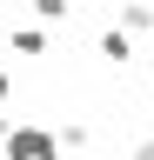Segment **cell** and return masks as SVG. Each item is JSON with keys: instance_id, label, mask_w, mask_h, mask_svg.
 Returning <instances> with one entry per match:
<instances>
[{"instance_id": "obj_10", "label": "cell", "mask_w": 154, "mask_h": 160, "mask_svg": "<svg viewBox=\"0 0 154 160\" xmlns=\"http://www.w3.org/2000/svg\"><path fill=\"white\" fill-rule=\"evenodd\" d=\"M54 160H67V153H54Z\"/></svg>"}, {"instance_id": "obj_6", "label": "cell", "mask_w": 154, "mask_h": 160, "mask_svg": "<svg viewBox=\"0 0 154 160\" xmlns=\"http://www.w3.org/2000/svg\"><path fill=\"white\" fill-rule=\"evenodd\" d=\"M61 147H67V153H81V147H87V127H81V120H67V127H61Z\"/></svg>"}, {"instance_id": "obj_2", "label": "cell", "mask_w": 154, "mask_h": 160, "mask_svg": "<svg viewBox=\"0 0 154 160\" xmlns=\"http://www.w3.org/2000/svg\"><path fill=\"white\" fill-rule=\"evenodd\" d=\"M101 60H107V67H127V60H134V33L127 27H107L101 33Z\"/></svg>"}, {"instance_id": "obj_4", "label": "cell", "mask_w": 154, "mask_h": 160, "mask_svg": "<svg viewBox=\"0 0 154 160\" xmlns=\"http://www.w3.org/2000/svg\"><path fill=\"white\" fill-rule=\"evenodd\" d=\"M13 53H47V27H13Z\"/></svg>"}, {"instance_id": "obj_3", "label": "cell", "mask_w": 154, "mask_h": 160, "mask_svg": "<svg viewBox=\"0 0 154 160\" xmlns=\"http://www.w3.org/2000/svg\"><path fill=\"white\" fill-rule=\"evenodd\" d=\"M114 27H127V33H147L154 27V0H121V20Z\"/></svg>"}, {"instance_id": "obj_1", "label": "cell", "mask_w": 154, "mask_h": 160, "mask_svg": "<svg viewBox=\"0 0 154 160\" xmlns=\"http://www.w3.org/2000/svg\"><path fill=\"white\" fill-rule=\"evenodd\" d=\"M54 153H67V147H61V127L13 120V133H7V160H54Z\"/></svg>"}, {"instance_id": "obj_7", "label": "cell", "mask_w": 154, "mask_h": 160, "mask_svg": "<svg viewBox=\"0 0 154 160\" xmlns=\"http://www.w3.org/2000/svg\"><path fill=\"white\" fill-rule=\"evenodd\" d=\"M7 133H13V120H7V107H0V160H7Z\"/></svg>"}, {"instance_id": "obj_9", "label": "cell", "mask_w": 154, "mask_h": 160, "mask_svg": "<svg viewBox=\"0 0 154 160\" xmlns=\"http://www.w3.org/2000/svg\"><path fill=\"white\" fill-rule=\"evenodd\" d=\"M134 160H154V133H147V140H141V147H134Z\"/></svg>"}, {"instance_id": "obj_5", "label": "cell", "mask_w": 154, "mask_h": 160, "mask_svg": "<svg viewBox=\"0 0 154 160\" xmlns=\"http://www.w3.org/2000/svg\"><path fill=\"white\" fill-rule=\"evenodd\" d=\"M67 7H74V0H34V13H40L47 27H54V20H67Z\"/></svg>"}, {"instance_id": "obj_8", "label": "cell", "mask_w": 154, "mask_h": 160, "mask_svg": "<svg viewBox=\"0 0 154 160\" xmlns=\"http://www.w3.org/2000/svg\"><path fill=\"white\" fill-rule=\"evenodd\" d=\"M7 100H13V73L0 67V107H7Z\"/></svg>"}]
</instances>
